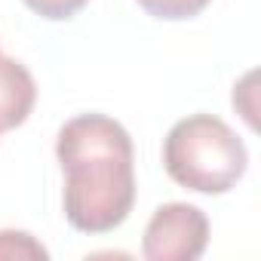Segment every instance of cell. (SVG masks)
Segmentation results:
<instances>
[{"instance_id":"6da1fadb","label":"cell","mask_w":261,"mask_h":261,"mask_svg":"<svg viewBox=\"0 0 261 261\" xmlns=\"http://www.w3.org/2000/svg\"><path fill=\"white\" fill-rule=\"evenodd\" d=\"M65 172V218L80 233H108L136 206V148L105 114L71 117L56 139Z\"/></svg>"},{"instance_id":"7a4b0ae2","label":"cell","mask_w":261,"mask_h":261,"mask_svg":"<svg viewBox=\"0 0 261 261\" xmlns=\"http://www.w3.org/2000/svg\"><path fill=\"white\" fill-rule=\"evenodd\" d=\"M163 166L169 178L197 194H227L249 166V151L233 129L215 114H191L163 139Z\"/></svg>"},{"instance_id":"3957f363","label":"cell","mask_w":261,"mask_h":261,"mask_svg":"<svg viewBox=\"0 0 261 261\" xmlns=\"http://www.w3.org/2000/svg\"><path fill=\"white\" fill-rule=\"evenodd\" d=\"M209 243V218L191 203H163L142 240V255L148 261H197Z\"/></svg>"},{"instance_id":"277c9868","label":"cell","mask_w":261,"mask_h":261,"mask_svg":"<svg viewBox=\"0 0 261 261\" xmlns=\"http://www.w3.org/2000/svg\"><path fill=\"white\" fill-rule=\"evenodd\" d=\"M37 101V83L31 71L10 56H0V133L22 126Z\"/></svg>"},{"instance_id":"5b68a950","label":"cell","mask_w":261,"mask_h":261,"mask_svg":"<svg viewBox=\"0 0 261 261\" xmlns=\"http://www.w3.org/2000/svg\"><path fill=\"white\" fill-rule=\"evenodd\" d=\"M136 4L154 16V19H163V22H185V19H194L200 16L212 0H136Z\"/></svg>"},{"instance_id":"8992f818","label":"cell","mask_w":261,"mask_h":261,"mask_svg":"<svg viewBox=\"0 0 261 261\" xmlns=\"http://www.w3.org/2000/svg\"><path fill=\"white\" fill-rule=\"evenodd\" d=\"M0 258H40L46 261L49 252L28 233V230H0Z\"/></svg>"},{"instance_id":"52a82bcc","label":"cell","mask_w":261,"mask_h":261,"mask_svg":"<svg viewBox=\"0 0 261 261\" xmlns=\"http://www.w3.org/2000/svg\"><path fill=\"white\" fill-rule=\"evenodd\" d=\"M86 4H89V0H25V7L31 13H37L40 19H49V22H68Z\"/></svg>"}]
</instances>
